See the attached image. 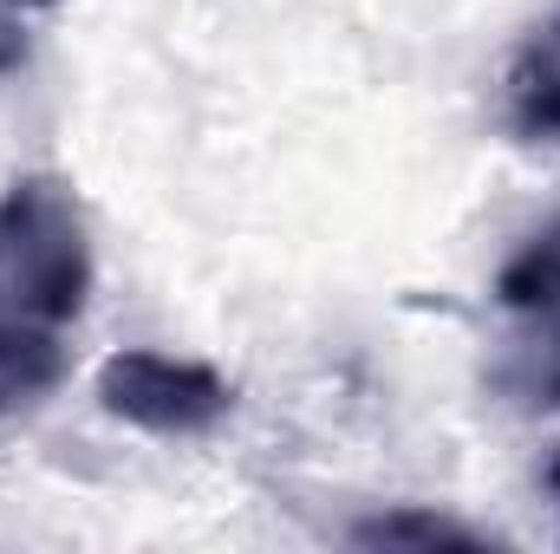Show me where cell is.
<instances>
[{
	"mask_svg": "<svg viewBox=\"0 0 560 554\" xmlns=\"http://www.w3.org/2000/svg\"><path fill=\"white\" fill-rule=\"evenodd\" d=\"M92 293V242L72 183L13 176L0 189V320L66 333Z\"/></svg>",
	"mask_w": 560,
	"mask_h": 554,
	"instance_id": "obj_1",
	"label": "cell"
},
{
	"mask_svg": "<svg viewBox=\"0 0 560 554\" xmlns=\"http://www.w3.org/2000/svg\"><path fill=\"white\" fill-rule=\"evenodd\" d=\"M98 405L150 437H202L235 412V385L202 359L131 346L98 366Z\"/></svg>",
	"mask_w": 560,
	"mask_h": 554,
	"instance_id": "obj_2",
	"label": "cell"
},
{
	"mask_svg": "<svg viewBox=\"0 0 560 554\" xmlns=\"http://www.w3.org/2000/svg\"><path fill=\"white\" fill-rule=\"evenodd\" d=\"M502 105H509V131L522 143L560 150V13H548L528 33V46L515 53Z\"/></svg>",
	"mask_w": 560,
	"mask_h": 554,
	"instance_id": "obj_3",
	"label": "cell"
},
{
	"mask_svg": "<svg viewBox=\"0 0 560 554\" xmlns=\"http://www.w3.org/2000/svg\"><path fill=\"white\" fill-rule=\"evenodd\" d=\"M495 300L515 313V320H535V326H560V216L541 222L495 275Z\"/></svg>",
	"mask_w": 560,
	"mask_h": 554,
	"instance_id": "obj_4",
	"label": "cell"
},
{
	"mask_svg": "<svg viewBox=\"0 0 560 554\" xmlns=\"http://www.w3.org/2000/svg\"><path fill=\"white\" fill-rule=\"evenodd\" d=\"M66 372V353H59V333H39V326H13L0 320V417L46 399Z\"/></svg>",
	"mask_w": 560,
	"mask_h": 554,
	"instance_id": "obj_5",
	"label": "cell"
},
{
	"mask_svg": "<svg viewBox=\"0 0 560 554\" xmlns=\"http://www.w3.org/2000/svg\"><path fill=\"white\" fill-rule=\"evenodd\" d=\"M365 549H482L476 529L463 522H443V516H418V509H398V516H378L359 529Z\"/></svg>",
	"mask_w": 560,
	"mask_h": 554,
	"instance_id": "obj_6",
	"label": "cell"
},
{
	"mask_svg": "<svg viewBox=\"0 0 560 554\" xmlns=\"http://www.w3.org/2000/svg\"><path fill=\"white\" fill-rule=\"evenodd\" d=\"M0 7H13V13H39V7H59V0H0Z\"/></svg>",
	"mask_w": 560,
	"mask_h": 554,
	"instance_id": "obj_7",
	"label": "cell"
},
{
	"mask_svg": "<svg viewBox=\"0 0 560 554\" xmlns=\"http://www.w3.org/2000/svg\"><path fill=\"white\" fill-rule=\"evenodd\" d=\"M555 489H560V457H555Z\"/></svg>",
	"mask_w": 560,
	"mask_h": 554,
	"instance_id": "obj_8",
	"label": "cell"
}]
</instances>
